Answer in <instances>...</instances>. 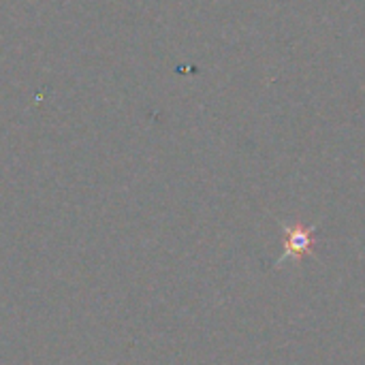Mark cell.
I'll list each match as a JSON object with an SVG mask.
<instances>
[{
	"mask_svg": "<svg viewBox=\"0 0 365 365\" xmlns=\"http://www.w3.org/2000/svg\"><path fill=\"white\" fill-rule=\"evenodd\" d=\"M284 252L276 259L274 267H282L287 261H304L314 257V227L304 225H284Z\"/></svg>",
	"mask_w": 365,
	"mask_h": 365,
	"instance_id": "cell-1",
	"label": "cell"
}]
</instances>
